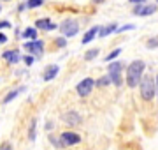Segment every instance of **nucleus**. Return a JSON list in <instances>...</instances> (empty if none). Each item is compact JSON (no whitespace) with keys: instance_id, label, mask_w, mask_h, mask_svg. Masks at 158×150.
<instances>
[{"instance_id":"7c9ffc66","label":"nucleus","mask_w":158,"mask_h":150,"mask_svg":"<svg viewBox=\"0 0 158 150\" xmlns=\"http://www.w3.org/2000/svg\"><path fill=\"white\" fill-rule=\"evenodd\" d=\"M155 94H158V76H156V81H155Z\"/></svg>"},{"instance_id":"473e14b6","label":"nucleus","mask_w":158,"mask_h":150,"mask_svg":"<svg viewBox=\"0 0 158 150\" xmlns=\"http://www.w3.org/2000/svg\"><path fill=\"white\" fill-rule=\"evenodd\" d=\"M0 11H2V7H0Z\"/></svg>"},{"instance_id":"f8f14e48","label":"nucleus","mask_w":158,"mask_h":150,"mask_svg":"<svg viewBox=\"0 0 158 150\" xmlns=\"http://www.w3.org/2000/svg\"><path fill=\"white\" fill-rule=\"evenodd\" d=\"M118 30V25L116 23H111V25H107V27H102V29H98V37L100 39H104V37H107L109 34H113V32H116Z\"/></svg>"},{"instance_id":"412c9836","label":"nucleus","mask_w":158,"mask_h":150,"mask_svg":"<svg viewBox=\"0 0 158 150\" xmlns=\"http://www.w3.org/2000/svg\"><path fill=\"white\" fill-rule=\"evenodd\" d=\"M119 53H121V48H116V50H113V51H111V53L107 55V57H106V60H113V58L118 57Z\"/></svg>"},{"instance_id":"c756f323","label":"nucleus","mask_w":158,"mask_h":150,"mask_svg":"<svg viewBox=\"0 0 158 150\" xmlns=\"http://www.w3.org/2000/svg\"><path fill=\"white\" fill-rule=\"evenodd\" d=\"M130 2H132V4H135V6H141V4L146 2V0H130Z\"/></svg>"},{"instance_id":"7ed1b4c3","label":"nucleus","mask_w":158,"mask_h":150,"mask_svg":"<svg viewBox=\"0 0 158 150\" xmlns=\"http://www.w3.org/2000/svg\"><path fill=\"white\" fill-rule=\"evenodd\" d=\"M109 81L116 85V87H121V83H123V76H121V71H123V64L119 62H113L109 64Z\"/></svg>"},{"instance_id":"2eb2a0df","label":"nucleus","mask_w":158,"mask_h":150,"mask_svg":"<svg viewBox=\"0 0 158 150\" xmlns=\"http://www.w3.org/2000/svg\"><path fill=\"white\" fill-rule=\"evenodd\" d=\"M97 32H98V27H91L90 30H88V32H86L85 34V37H83V44H88V42H90V41H93L95 39V35H97Z\"/></svg>"},{"instance_id":"b1692460","label":"nucleus","mask_w":158,"mask_h":150,"mask_svg":"<svg viewBox=\"0 0 158 150\" xmlns=\"http://www.w3.org/2000/svg\"><path fill=\"white\" fill-rule=\"evenodd\" d=\"M65 44H67V41L63 39V37H58V39H56V46L63 48V46H65Z\"/></svg>"},{"instance_id":"f257e3e1","label":"nucleus","mask_w":158,"mask_h":150,"mask_svg":"<svg viewBox=\"0 0 158 150\" xmlns=\"http://www.w3.org/2000/svg\"><path fill=\"white\" fill-rule=\"evenodd\" d=\"M144 67H146L144 60H134V62H130V65L127 67V85L130 88H135L139 85L142 74H144Z\"/></svg>"},{"instance_id":"20e7f679","label":"nucleus","mask_w":158,"mask_h":150,"mask_svg":"<svg viewBox=\"0 0 158 150\" xmlns=\"http://www.w3.org/2000/svg\"><path fill=\"white\" fill-rule=\"evenodd\" d=\"M58 29H60V32H62L65 37H72V35H76L79 32V23L74 21V20H65Z\"/></svg>"},{"instance_id":"f704fd0d","label":"nucleus","mask_w":158,"mask_h":150,"mask_svg":"<svg viewBox=\"0 0 158 150\" xmlns=\"http://www.w3.org/2000/svg\"><path fill=\"white\" fill-rule=\"evenodd\" d=\"M156 2H158V0H156Z\"/></svg>"},{"instance_id":"cd10ccee","label":"nucleus","mask_w":158,"mask_h":150,"mask_svg":"<svg viewBox=\"0 0 158 150\" xmlns=\"http://www.w3.org/2000/svg\"><path fill=\"white\" fill-rule=\"evenodd\" d=\"M0 150H12V147H11V143H2Z\"/></svg>"},{"instance_id":"39448f33","label":"nucleus","mask_w":158,"mask_h":150,"mask_svg":"<svg viewBox=\"0 0 158 150\" xmlns=\"http://www.w3.org/2000/svg\"><path fill=\"white\" fill-rule=\"evenodd\" d=\"M93 87H95V80H91V78H85L83 81H79L77 87H76V90H77V94L81 95V97H88L91 94V90H93Z\"/></svg>"},{"instance_id":"1a4fd4ad","label":"nucleus","mask_w":158,"mask_h":150,"mask_svg":"<svg viewBox=\"0 0 158 150\" xmlns=\"http://www.w3.org/2000/svg\"><path fill=\"white\" fill-rule=\"evenodd\" d=\"M63 122H65L67 126H77V124H81V115H79L77 111L70 110L63 115Z\"/></svg>"},{"instance_id":"a211bd4d","label":"nucleus","mask_w":158,"mask_h":150,"mask_svg":"<svg viewBox=\"0 0 158 150\" xmlns=\"http://www.w3.org/2000/svg\"><path fill=\"white\" fill-rule=\"evenodd\" d=\"M109 83H111V81H109V76H102V78H98V80L95 81V85L97 87H107Z\"/></svg>"},{"instance_id":"a878e982","label":"nucleus","mask_w":158,"mask_h":150,"mask_svg":"<svg viewBox=\"0 0 158 150\" xmlns=\"http://www.w3.org/2000/svg\"><path fill=\"white\" fill-rule=\"evenodd\" d=\"M23 60H25V64H27V65H32V64H34V60H35V58H34V57H30V55H28V57H25V58H23Z\"/></svg>"},{"instance_id":"393cba45","label":"nucleus","mask_w":158,"mask_h":150,"mask_svg":"<svg viewBox=\"0 0 158 150\" xmlns=\"http://www.w3.org/2000/svg\"><path fill=\"white\" fill-rule=\"evenodd\" d=\"M125 30H134V25H125V27H121V29H118L116 32H125Z\"/></svg>"},{"instance_id":"c85d7f7f","label":"nucleus","mask_w":158,"mask_h":150,"mask_svg":"<svg viewBox=\"0 0 158 150\" xmlns=\"http://www.w3.org/2000/svg\"><path fill=\"white\" fill-rule=\"evenodd\" d=\"M6 42H7V35L0 34V44H6Z\"/></svg>"},{"instance_id":"9d476101","label":"nucleus","mask_w":158,"mask_h":150,"mask_svg":"<svg viewBox=\"0 0 158 150\" xmlns=\"http://www.w3.org/2000/svg\"><path fill=\"white\" fill-rule=\"evenodd\" d=\"M2 57H4V60H7L9 64H18L21 60V55H19L18 50H7V51L2 53Z\"/></svg>"},{"instance_id":"ddd939ff","label":"nucleus","mask_w":158,"mask_h":150,"mask_svg":"<svg viewBox=\"0 0 158 150\" xmlns=\"http://www.w3.org/2000/svg\"><path fill=\"white\" fill-rule=\"evenodd\" d=\"M25 90H27V87H25V85H23V87H19V88H16V90H11V92L7 94L6 97H4V101H2V103H4V104H9L12 99H16L18 95H19V94H23Z\"/></svg>"},{"instance_id":"4be33fe9","label":"nucleus","mask_w":158,"mask_h":150,"mask_svg":"<svg viewBox=\"0 0 158 150\" xmlns=\"http://www.w3.org/2000/svg\"><path fill=\"white\" fill-rule=\"evenodd\" d=\"M49 141H51L53 145H55L56 148H63L62 143H60V138H56V136H49Z\"/></svg>"},{"instance_id":"423d86ee","label":"nucleus","mask_w":158,"mask_h":150,"mask_svg":"<svg viewBox=\"0 0 158 150\" xmlns=\"http://www.w3.org/2000/svg\"><path fill=\"white\" fill-rule=\"evenodd\" d=\"M81 141V136L77 133H72V131H65V133L60 134V143L62 147H70V145H76Z\"/></svg>"},{"instance_id":"72a5a7b5","label":"nucleus","mask_w":158,"mask_h":150,"mask_svg":"<svg viewBox=\"0 0 158 150\" xmlns=\"http://www.w3.org/2000/svg\"><path fill=\"white\" fill-rule=\"evenodd\" d=\"M6 2H7V0H6Z\"/></svg>"},{"instance_id":"4468645a","label":"nucleus","mask_w":158,"mask_h":150,"mask_svg":"<svg viewBox=\"0 0 158 150\" xmlns=\"http://www.w3.org/2000/svg\"><path fill=\"white\" fill-rule=\"evenodd\" d=\"M56 74H58V65H49V67H48V69L44 71L42 78H44V81H51Z\"/></svg>"},{"instance_id":"6ab92c4d","label":"nucleus","mask_w":158,"mask_h":150,"mask_svg":"<svg viewBox=\"0 0 158 150\" xmlns=\"http://www.w3.org/2000/svg\"><path fill=\"white\" fill-rule=\"evenodd\" d=\"M44 4V0H28L25 6L27 7H30V9H35V7H39V6H42Z\"/></svg>"},{"instance_id":"2f4dec72","label":"nucleus","mask_w":158,"mask_h":150,"mask_svg":"<svg viewBox=\"0 0 158 150\" xmlns=\"http://www.w3.org/2000/svg\"><path fill=\"white\" fill-rule=\"evenodd\" d=\"M93 2H95V4H100V2H104V0H93Z\"/></svg>"},{"instance_id":"0eeeda50","label":"nucleus","mask_w":158,"mask_h":150,"mask_svg":"<svg viewBox=\"0 0 158 150\" xmlns=\"http://www.w3.org/2000/svg\"><path fill=\"white\" fill-rule=\"evenodd\" d=\"M25 50H28L30 53H35V55H40L42 50H44V42H42L40 39L27 41V42H25Z\"/></svg>"},{"instance_id":"bb28decb","label":"nucleus","mask_w":158,"mask_h":150,"mask_svg":"<svg viewBox=\"0 0 158 150\" xmlns=\"http://www.w3.org/2000/svg\"><path fill=\"white\" fill-rule=\"evenodd\" d=\"M12 25L9 21H0V29H11Z\"/></svg>"},{"instance_id":"5701e85b","label":"nucleus","mask_w":158,"mask_h":150,"mask_svg":"<svg viewBox=\"0 0 158 150\" xmlns=\"http://www.w3.org/2000/svg\"><path fill=\"white\" fill-rule=\"evenodd\" d=\"M146 46L148 48H156L158 46V37H151V39L146 42Z\"/></svg>"},{"instance_id":"6e6552de","label":"nucleus","mask_w":158,"mask_h":150,"mask_svg":"<svg viewBox=\"0 0 158 150\" xmlns=\"http://www.w3.org/2000/svg\"><path fill=\"white\" fill-rule=\"evenodd\" d=\"M156 11V6H144V4H141V6H135L134 7V14L135 16H149V14H153V12Z\"/></svg>"},{"instance_id":"f03ea898","label":"nucleus","mask_w":158,"mask_h":150,"mask_svg":"<svg viewBox=\"0 0 158 150\" xmlns=\"http://www.w3.org/2000/svg\"><path fill=\"white\" fill-rule=\"evenodd\" d=\"M139 87H141V95H142L144 101H151V99L155 97V81H153V78L149 74L141 78Z\"/></svg>"},{"instance_id":"dca6fc26","label":"nucleus","mask_w":158,"mask_h":150,"mask_svg":"<svg viewBox=\"0 0 158 150\" xmlns=\"http://www.w3.org/2000/svg\"><path fill=\"white\" fill-rule=\"evenodd\" d=\"M23 37H25V39L35 41V39H37V29H32V27L25 29V30H23Z\"/></svg>"},{"instance_id":"aec40b11","label":"nucleus","mask_w":158,"mask_h":150,"mask_svg":"<svg viewBox=\"0 0 158 150\" xmlns=\"http://www.w3.org/2000/svg\"><path fill=\"white\" fill-rule=\"evenodd\" d=\"M97 55H98V50H97V48H93V50H90V51L85 55V58H86V60H93Z\"/></svg>"},{"instance_id":"f3484780","label":"nucleus","mask_w":158,"mask_h":150,"mask_svg":"<svg viewBox=\"0 0 158 150\" xmlns=\"http://www.w3.org/2000/svg\"><path fill=\"white\" fill-rule=\"evenodd\" d=\"M35 124H37V120H32V124H30V129H28V139L30 141H35Z\"/></svg>"},{"instance_id":"9b49d317","label":"nucleus","mask_w":158,"mask_h":150,"mask_svg":"<svg viewBox=\"0 0 158 150\" xmlns=\"http://www.w3.org/2000/svg\"><path fill=\"white\" fill-rule=\"evenodd\" d=\"M35 29H40V30H55L58 29L55 23H51L48 18H40V20H37L35 21Z\"/></svg>"}]
</instances>
